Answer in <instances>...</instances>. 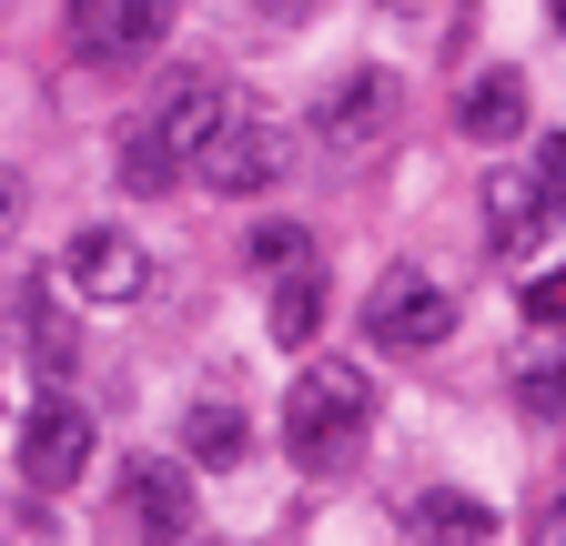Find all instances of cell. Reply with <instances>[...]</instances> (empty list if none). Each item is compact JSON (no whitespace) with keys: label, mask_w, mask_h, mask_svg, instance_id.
Wrapping results in <instances>:
<instances>
[{"label":"cell","mask_w":566,"mask_h":546,"mask_svg":"<svg viewBox=\"0 0 566 546\" xmlns=\"http://www.w3.org/2000/svg\"><path fill=\"white\" fill-rule=\"evenodd\" d=\"M71 51L82 61H142L163 31H172V0H71Z\"/></svg>","instance_id":"obj_6"},{"label":"cell","mask_w":566,"mask_h":546,"mask_svg":"<svg viewBox=\"0 0 566 546\" xmlns=\"http://www.w3.org/2000/svg\"><path fill=\"white\" fill-rule=\"evenodd\" d=\"M395 11H405V0H395Z\"/></svg>","instance_id":"obj_24"},{"label":"cell","mask_w":566,"mask_h":546,"mask_svg":"<svg viewBox=\"0 0 566 546\" xmlns=\"http://www.w3.org/2000/svg\"><path fill=\"white\" fill-rule=\"evenodd\" d=\"M556 213H546V192H536V172H516V162H495L485 172V243L495 253H526L536 233H546Z\"/></svg>","instance_id":"obj_8"},{"label":"cell","mask_w":566,"mask_h":546,"mask_svg":"<svg viewBox=\"0 0 566 546\" xmlns=\"http://www.w3.org/2000/svg\"><path fill=\"white\" fill-rule=\"evenodd\" d=\"M415 536L424 546H485L495 536V506L485 496H455V486H424L415 496Z\"/></svg>","instance_id":"obj_11"},{"label":"cell","mask_w":566,"mask_h":546,"mask_svg":"<svg viewBox=\"0 0 566 546\" xmlns=\"http://www.w3.org/2000/svg\"><path fill=\"white\" fill-rule=\"evenodd\" d=\"M536 192H546V213L566 223V132H546V143H536Z\"/></svg>","instance_id":"obj_18"},{"label":"cell","mask_w":566,"mask_h":546,"mask_svg":"<svg viewBox=\"0 0 566 546\" xmlns=\"http://www.w3.org/2000/svg\"><path fill=\"white\" fill-rule=\"evenodd\" d=\"M263 324H273V345H314V324H324V273H314V263H304V273H273Z\"/></svg>","instance_id":"obj_13"},{"label":"cell","mask_w":566,"mask_h":546,"mask_svg":"<svg viewBox=\"0 0 566 546\" xmlns=\"http://www.w3.org/2000/svg\"><path fill=\"white\" fill-rule=\"evenodd\" d=\"M192 172H202V192H233V202L273 192L283 182V122L253 112V102H233L223 122H212V143L192 153Z\"/></svg>","instance_id":"obj_2"},{"label":"cell","mask_w":566,"mask_h":546,"mask_svg":"<svg viewBox=\"0 0 566 546\" xmlns=\"http://www.w3.org/2000/svg\"><path fill=\"white\" fill-rule=\"evenodd\" d=\"M516 405L526 416H566V355H526L516 365Z\"/></svg>","instance_id":"obj_17"},{"label":"cell","mask_w":566,"mask_h":546,"mask_svg":"<svg viewBox=\"0 0 566 546\" xmlns=\"http://www.w3.org/2000/svg\"><path fill=\"white\" fill-rule=\"evenodd\" d=\"M243 253H253L263 273H304V263H314V233H304V223H253Z\"/></svg>","instance_id":"obj_16"},{"label":"cell","mask_w":566,"mask_h":546,"mask_svg":"<svg viewBox=\"0 0 566 546\" xmlns=\"http://www.w3.org/2000/svg\"><path fill=\"white\" fill-rule=\"evenodd\" d=\"M546 11H556V31H566V0H546Z\"/></svg>","instance_id":"obj_22"},{"label":"cell","mask_w":566,"mask_h":546,"mask_svg":"<svg viewBox=\"0 0 566 546\" xmlns=\"http://www.w3.org/2000/svg\"><path fill=\"white\" fill-rule=\"evenodd\" d=\"M233 102H243V92H223V82H192V72H182V82H172V92L153 102V132H163V143H172V153L192 162V153L212 143V122H223Z\"/></svg>","instance_id":"obj_9"},{"label":"cell","mask_w":566,"mask_h":546,"mask_svg":"<svg viewBox=\"0 0 566 546\" xmlns=\"http://www.w3.org/2000/svg\"><path fill=\"white\" fill-rule=\"evenodd\" d=\"M375 426V385L354 365H314L294 395H283V455L294 465H344Z\"/></svg>","instance_id":"obj_1"},{"label":"cell","mask_w":566,"mask_h":546,"mask_svg":"<svg viewBox=\"0 0 566 546\" xmlns=\"http://www.w3.org/2000/svg\"><path fill=\"white\" fill-rule=\"evenodd\" d=\"M526 324H556V334H566V263L526 284Z\"/></svg>","instance_id":"obj_20"},{"label":"cell","mask_w":566,"mask_h":546,"mask_svg":"<svg viewBox=\"0 0 566 546\" xmlns=\"http://www.w3.org/2000/svg\"><path fill=\"white\" fill-rule=\"evenodd\" d=\"M182 172H192V162H182L163 132H153V112H142V122L122 132V192H172Z\"/></svg>","instance_id":"obj_14"},{"label":"cell","mask_w":566,"mask_h":546,"mask_svg":"<svg viewBox=\"0 0 566 546\" xmlns=\"http://www.w3.org/2000/svg\"><path fill=\"white\" fill-rule=\"evenodd\" d=\"M546 546H566V526H556V536H546Z\"/></svg>","instance_id":"obj_23"},{"label":"cell","mask_w":566,"mask_h":546,"mask_svg":"<svg viewBox=\"0 0 566 546\" xmlns=\"http://www.w3.org/2000/svg\"><path fill=\"white\" fill-rule=\"evenodd\" d=\"M263 11H273V21H314L324 0H263Z\"/></svg>","instance_id":"obj_21"},{"label":"cell","mask_w":566,"mask_h":546,"mask_svg":"<svg viewBox=\"0 0 566 546\" xmlns=\"http://www.w3.org/2000/svg\"><path fill=\"white\" fill-rule=\"evenodd\" d=\"M385 102H395V92H385V72L334 82V92H324V143H354V132H375V122H385Z\"/></svg>","instance_id":"obj_15"},{"label":"cell","mask_w":566,"mask_h":546,"mask_svg":"<svg viewBox=\"0 0 566 546\" xmlns=\"http://www.w3.org/2000/svg\"><path fill=\"white\" fill-rule=\"evenodd\" d=\"M243 435H253V426H243V405H233V395H192V405H182V445H192L202 465H233Z\"/></svg>","instance_id":"obj_12"},{"label":"cell","mask_w":566,"mask_h":546,"mask_svg":"<svg viewBox=\"0 0 566 546\" xmlns=\"http://www.w3.org/2000/svg\"><path fill=\"white\" fill-rule=\"evenodd\" d=\"M365 334H375L385 355H436L446 334H455V304H446V284H436V273L395 263L385 284L365 294Z\"/></svg>","instance_id":"obj_3"},{"label":"cell","mask_w":566,"mask_h":546,"mask_svg":"<svg viewBox=\"0 0 566 546\" xmlns=\"http://www.w3.org/2000/svg\"><path fill=\"white\" fill-rule=\"evenodd\" d=\"M82 465H92V416L71 395H41L31 426H21V475L41 496H61V486H82Z\"/></svg>","instance_id":"obj_5"},{"label":"cell","mask_w":566,"mask_h":546,"mask_svg":"<svg viewBox=\"0 0 566 546\" xmlns=\"http://www.w3.org/2000/svg\"><path fill=\"white\" fill-rule=\"evenodd\" d=\"M112 526H122L132 546H182V536H192V475L163 465V455H122Z\"/></svg>","instance_id":"obj_4"},{"label":"cell","mask_w":566,"mask_h":546,"mask_svg":"<svg viewBox=\"0 0 566 546\" xmlns=\"http://www.w3.org/2000/svg\"><path fill=\"white\" fill-rule=\"evenodd\" d=\"M61 284L82 294V304H132L142 284H153V263H142V243H132V233H71Z\"/></svg>","instance_id":"obj_7"},{"label":"cell","mask_w":566,"mask_h":546,"mask_svg":"<svg viewBox=\"0 0 566 546\" xmlns=\"http://www.w3.org/2000/svg\"><path fill=\"white\" fill-rule=\"evenodd\" d=\"M31 355H41V365H71V324H61L41 294H31Z\"/></svg>","instance_id":"obj_19"},{"label":"cell","mask_w":566,"mask_h":546,"mask_svg":"<svg viewBox=\"0 0 566 546\" xmlns=\"http://www.w3.org/2000/svg\"><path fill=\"white\" fill-rule=\"evenodd\" d=\"M455 122H465V143H516L526 132V72H475L455 92Z\"/></svg>","instance_id":"obj_10"}]
</instances>
